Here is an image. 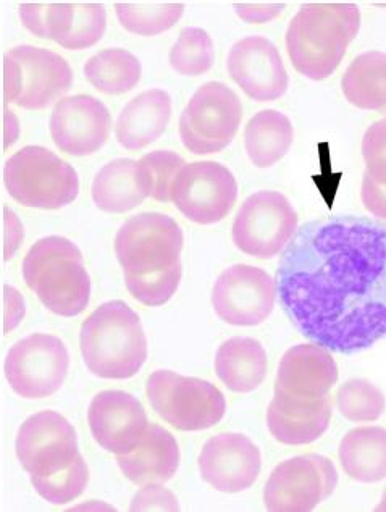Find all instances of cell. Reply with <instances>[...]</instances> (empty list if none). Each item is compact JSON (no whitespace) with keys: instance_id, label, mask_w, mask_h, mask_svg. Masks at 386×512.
<instances>
[{"instance_id":"1f68e13d","label":"cell","mask_w":386,"mask_h":512,"mask_svg":"<svg viewBox=\"0 0 386 512\" xmlns=\"http://www.w3.org/2000/svg\"><path fill=\"white\" fill-rule=\"evenodd\" d=\"M168 60L173 70L180 75H204L214 67V41L202 28H185L173 44Z\"/></svg>"},{"instance_id":"52a82bcc","label":"cell","mask_w":386,"mask_h":512,"mask_svg":"<svg viewBox=\"0 0 386 512\" xmlns=\"http://www.w3.org/2000/svg\"><path fill=\"white\" fill-rule=\"evenodd\" d=\"M73 70L57 52L17 46L4 57V105L42 110L72 88Z\"/></svg>"},{"instance_id":"60d3db41","label":"cell","mask_w":386,"mask_h":512,"mask_svg":"<svg viewBox=\"0 0 386 512\" xmlns=\"http://www.w3.org/2000/svg\"><path fill=\"white\" fill-rule=\"evenodd\" d=\"M236 13L241 20L248 23H267V21L277 18L285 9V4H270V2H259V4H235Z\"/></svg>"},{"instance_id":"7a4b0ae2","label":"cell","mask_w":386,"mask_h":512,"mask_svg":"<svg viewBox=\"0 0 386 512\" xmlns=\"http://www.w3.org/2000/svg\"><path fill=\"white\" fill-rule=\"evenodd\" d=\"M361 30L356 4H304L286 31V51L294 70L309 80L322 81L335 73Z\"/></svg>"},{"instance_id":"ee69618b","label":"cell","mask_w":386,"mask_h":512,"mask_svg":"<svg viewBox=\"0 0 386 512\" xmlns=\"http://www.w3.org/2000/svg\"><path fill=\"white\" fill-rule=\"evenodd\" d=\"M377 511H386V490L385 493H383L382 501H380V504H378Z\"/></svg>"},{"instance_id":"6da1fadb","label":"cell","mask_w":386,"mask_h":512,"mask_svg":"<svg viewBox=\"0 0 386 512\" xmlns=\"http://www.w3.org/2000/svg\"><path fill=\"white\" fill-rule=\"evenodd\" d=\"M275 283L307 340L340 354L372 348L386 338V223L354 215L304 223Z\"/></svg>"},{"instance_id":"4dcf8cb0","label":"cell","mask_w":386,"mask_h":512,"mask_svg":"<svg viewBox=\"0 0 386 512\" xmlns=\"http://www.w3.org/2000/svg\"><path fill=\"white\" fill-rule=\"evenodd\" d=\"M120 25L128 33L138 36H156L177 25L185 13L180 2H117L115 4Z\"/></svg>"},{"instance_id":"d590c367","label":"cell","mask_w":386,"mask_h":512,"mask_svg":"<svg viewBox=\"0 0 386 512\" xmlns=\"http://www.w3.org/2000/svg\"><path fill=\"white\" fill-rule=\"evenodd\" d=\"M123 277H125L126 290L138 303L147 307L164 306L173 298V294L177 293L180 286L181 264L162 272L143 273V275L123 273Z\"/></svg>"},{"instance_id":"e575fe53","label":"cell","mask_w":386,"mask_h":512,"mask_svg":"<svg viewBox=\"0 0 386 512\" xmlns=\"http://www.w3.org/2000/svg\"><path fill=\"white\" fill-rule=\"evenodd\" d=\"M88 482V464L81 454L67 469H63L57 474L47 475V477L31 475L34 490L41 498L52 504L72 503L83 495L84 490L88 487Z\"/></svg>"},{"instance_id":"83f0119b","label":"cell","mask_w":386,"mask_h":512,"mask_svg":"<svg viewBox=\"0 0 386 512\" xmlns=\"http://www.w3.org/2000/svg\"><path fill=\"white\" fill-rule=\"evenodd\" d=\"M293 139V123L278 110H262L244 130V147L252 164L259 168L272 167L282 160Z\"/></svg>"},{"instance_id":"484cf974","label":"cell","mask_w":386,"mask_h":512,"mask_svg":"<svg viewBox=\"0 0 386 512\" xmlns=\"http://www.w3.org/2000/svg\"><path fill=\"white\" fill-rule=\"evenodd\" d=\"M93 201L97 209L107 214H126L147 199L138 160L115 159L97 172L93 181Z\"/></svg>"},{"instance_id":"836d02e7","label":"cell","mask_w":386,"mask_h":512,"mask_svg":"<svg viewBox=\"0 0 386 512\" xmlns=\"http://www.w3.org/2000/svg\"><path fill=\"white\" fill-rule=\"evenodd\" d=\"M185 160L173 151H154L138 160L139 177L147 198L172 202L173 181L185 167Z\"/></svg>"},{"instance_id":"cb8c5ba5","label":"cell","mask_w":386,"mask_h":512,"mask_svg":"<svg viewBox=\"0 0 386 512\" xmlns=\"http://www.w3.org/2000/svg\"><path fill=\"white\" fill-rule=\"evenodd\" d=\"M107 30V12L97 2L51 4L49 39L68 51H83L101 41Z\"/></svg>"},{"instance_id":"44dd1931","label":"cell","mask_w":386,"mask_h":512,"mask_svg":"<svg viewBox=\"0 0 386 512\" xmlns=\"http://www.w3.org/2000/svg\"><path fill=\"white\" fill-rule=\"evenodd\" d=\"M338 382V366L332 353L320 345L293 346L283 354L275 387L304 399L328 396Z\"/></svg>"},{"instance_id":"e0dca14e","label":"cell","mask_w":386,"mask_h":512,"mask_svg":"<svg viewBox=\"0 0 386 512\" xmlns=\"http://www.w3.org/2000/svg\"><path fill=\"white\" fill-rule=\"evenodd\" d=\"M227 70L231 80L257 102L277 101L290 84L280 51L262 36L236 42L228 52Z\"/></svg>"},{"instance_id":"7c38bea8","label":"cell","mask_w":386,"mask_h":512,"mask_svg":"<svg viewBox=\"0 0 386 512\" xmlns=\"http://www.w3.org/2000/svg\"><path fill=\"white\" fill-rule=\"evenodd\" d=\"M338 485L335 464L322 454H303L278 464L265 483V508L307 512L332 496Z\"/></svg>"},{"instance_id":"d4e9b609","label":"cell","mask_w":386,"mask_h":512,"mask_svg":"<svg viewBox=\"0 0 386 512\" xmlns=\"http://www.w3.org/2000/svg\"><path fill=\"white\" fill-rule=\"evenodd\" d=\"M267 353L252 338H231L215 354V372L220 382L235 393H251L267 377Z\"/></svg>"},{"instance_id":"3957f363","label":"cell","mask_w":386,"mask_h":512,"mask_svg":"<svg viewBox=\"0 0 386 512\" xmlns=\"http://www.w3.org/2000/svg\"><path fill=\"white\" fill-rule=\"evenodd\" d=\"M80 348L86 369L107 380L135 377L147 361L143 324L123 301L104 303L84 320Z\"/></svg>"},{"instance_id":"ab89813d","label":"cell","mask_w":386,"mask_h":512,"mask_svg":"<svg viewBox=\"0 0 386 512\" xmlns=\"http://www.w3.org/2000/svg\"><path fill=\"white\" fill-rule=\"evenodd\" d=\"M2 214H4V261H10L15 256V252L20 249L25 231L17 214L9 207H2Z\"/></svg>"},{"instance_id":"8fae6325","label":"cell","mask_w":386,"mask_h":512,"mask_svg":"<svg viewBox=\"0 0 386 512\" xmlns=\"http://www.w3.org/2000/svg\"><path fill=\"white\" fill-rule=\"evenodd\" d=\"M296 231L298 214L285 194L259 191L243 202L231 238L244 254L270 259L288 246Z\"/></svg>"},{"instance_id":"4316f807","label":"cell","mask_w":386,"mask_h":512,"mask_svg":"<svg viewBox=\"0 0 386 512\" xmlns=\"http://www.w3.org/2000/svg\"><path fill=\"white\" fill-rule=\"evenodd\" d=\"M340 462L348 477L362 483L386 479V429L357 427L340 443Z\"/></svg>"},{"instance_id":"d6a6232c","label":"cell","mask_w":386,"mask_h":512,"mask_svg":"<svg viewBox=\"0 0 386 512\" xmlns=\"http://www.w3.org/2000/svg\"><path fill=\"white\" fill-rule=\"evenodd\" d=\"M336 408L351 422H375L385 412L386 399L374 383L366 378H353L336 393Z\"/></svg>"},{"instance_id":"f1b7e54d","label":"cell","mask_w":386,"mask_h":512,"mask_svg":"<svg viewBox=\"0 0 386 512\" xmlns=\"http://www.w3.org/2000/svg\"><path fill=\"white\" fill-rule=\"evenodd\" d=\"M341 89L357 109L386 112V54L369 51L346 68Z\"/></svg>"},{"instance_id":"b9f144b4","label":"cell","mask_w":386,"mask_h":512,"mask_svg":"<svg viewBox=\"0 0 386 512\" xmlns=\"http://www.w3.org/2000/svg\"><path fill=\"white\" fill-rule=\"evenodd\" d=\"M4 333L12 332L25 317V301L20 291L4 285Z\"/></svg>"},{"instance_id":"8d00e7d4","label":"cell","mask_w":386,"mask_h":512,"mask_svg":"<svg viewBox=\"0 0 386 512\" xmlns=\"http://www.w3.org/2000/svg\"><path fill=\"white\" fill-rule=\"evenodd\" d=\"M366 173L386 191V117L367 128L362 139Z\"/></svg>"},{"instance_id":"8992f818","label":"cell","mask_w":386,"mask_h":512,"mask_svg":"<svg viewBox=\"0 0 386 512\" xmlns=\"http://www.w3.org/2000/svg\"><path fill=\"white\" fill-rule=\"evenodd\" d=\"M147 399L160 419L181 432H201L219 424L227 401L214 383L157 370L146 382Z\"/></svg>"},{"instance_id":"2e32d148","label":"cell","mask_w":386,"mask_h":512,"mask_svg":"<svg viewBox=\"0 0 386 512\" xmlns=\"http://www.w3.org/2000/svg\"><path fill=\"white\" fill-rule=\"evenodd\" d=\"M49 130L52 141L63 154L91 156L107 143L112 115L99 99L88 94L63 97L55 104Z\"/></svg>"},{"instance_id":"7bdbcfd3","label":"cell","mask_w":386,"mask_h":512,"mask_svg":"<svg viewBox=\"0 0 386 512\" xmlns=\"http://www.w3.org/2000/svg\"><path fill=\"white\" fill-rule=\"evenodd\" d=\"M18 136H20V122L17 115L4 105V151L17 143Z\"/></svg>"},{"instance_id":"5bb4252c","label":"cell","mask_w":386,"mask_h":512,"mask_svg":"<svg viewBox=\"0 0 386 512\" xmlns=\"http://www.w3.org/2000/svg\"><path fill=\"white\" fill-rule=\"evenodd\" d=\"M15 453L28 474H57L80 456L75 427L59 412H38L21 424Z\"/></svg>"},{"instance_id":"603a6c76","label":"cell","mask_w":386,"mask_h":512,"mask_svg":"<svg viewBox=\"0 0 386 512\" xmlns=\"http://www.w3.org/2000/svg\"><path fill=\"white\" fill-rule=\"evenodd\" d=\"M170 118V94L164 89H147L123 107L115 123V136L128 151H141L164 135Z\"/></svg>"},{"instance_id":"ffe728a7","label":"cell","mask_w":386,"mask_h":512,"mask_svg":"<svg viewBox=\"0 0 386 512\" xmlns=\"http://www.w3.org/2000/svg\"><path fill=\"white\" fill-rule=\"evenodd\" d=\"M332 420V398H296L273 388L267 409V427L272 437L288 446L309 445L322 438Z\"/></svg>"},{"instance_id":"ac0fdd59","label":"cell","mask_w":386,"mask_h":512,"mask_svg":"<svg viewBox=\"0 0 386 512\" xmlns=\"http://www.w3.org/2000/svg\"><path fill=\"white\" fill-rule=\"evenodd\" d=\"M88 422L97 445L117 456L135 450L151 425L141 401L120 390L97 393L89 404Z\"/></svg>"},{"instance_id":"277c9868","label":"cell","mask_w":386,"mask_h":512,"mask_svg":"<svg viewBox=\"0 0 386 512\" xmlns=\"http://www.w3.org/2000/svg\"><path fill=\"white\" fill-rule=\"evenodd\" d=\"M23 280L52 314L76 317L88 307L91 278L83 254L63 236L36 241L23 259Z\"/></svg>"},{"instance_id":"ba28073f","label":"cell","mask_w":386,"mask_h":512,"mask_svg":"<svg viewBox=\"0 0 386 512\" xmlns=\"http://www.w3.org/2000/svg\"><path fill=\"white\" fill-rule=\"evenodd\" d=\"M243 120V102L219 81L202 84L180 117V138L193 154H215L230 146Z\"/></svg>"},{"instance_id":"7402d4cb","label":"cell","mask_w":386,"mask_h":512,"mask_svg":"<svg viewBox=\"0 0 386 512\" xmlns=\"http://www.w3.org/2000/svg\"><path fill=\"white\" fill-rule=\"evenodd\" d=\"M117 464L126 479L139 487L164 485L180 467V446L162 425L151 424L135 450L117 456Z\"/></svg>"},{"instance_id":"5b68a950","label":"cell","mask_w":386,"mask_h":512,"mask_svg":"<svg viewBox=\"0 0 386 512\" xmlns=\"http://www.w3.org/2000/svg\"><path fill=\"white\" fill-rule=\"evenodd\" d=\"M4 185L18 204L31 209H62L80 194L75 168L41 146L23 147L7 160Z\"/></svg>"},{"instance_id":"f546056e","label":"cell","mask_w":386,"mask_h":512,"mask_svg":"<svg viewBox=\"0 0 386 512\" xmlns=\"http://www.w3.org/2000/svg\"><path fill=\"white\" fill-rule=\"evenodd\" d=\"M143 67L126 49H104L84 63V76L99 93L122 96L138 86Z\"/></svg>"},{"instance_id":"30bf717a","label":"cell","mask_w":386,"mask_h":512,"mask_svg":"<svg viewBox=\"0 0 386 512\" xmlns=\"http://www.w3.org/2000/svg\"><path fill=\"white\" fill-rule=\"evenodd\" d=\"M70 354L59 336L33 333L17 341L5 357L4 374L18 396L42 399L63 387Z\"/></svg>"},{"instance_id":"d6986e66","label":"cell","mask_w":386,"mask_h":512,"mask_svg":"<svg viewBox=\"0 0 386 512\" xmlns=\"http://www.w3.org/2000/svg\"><path fill=\"white\" fill-rule=\"evenodd\" d=\"M202 479L222 493H240L261 474V451L243 433L210 438L198 459Z\"/></svg>"},{"instance_id":"f35d334b","label":"cell","mask_w":386,"mask_h":512,"mask_svg":"<svg viewBox=\"0 0 386 512\" xmlns=\"http://www.w3.org/2000/svg\"><path fill=\"white\" fill-rule=\"evenodd\" d=\"M49 9H51V4H47V2L21 4L18 7L21 23L34 36L49 39Z\"/></svg>"},{"instance_id":"9a60e30c","label":"cell","mask_w":386,"mask_h":512,"mask_svg":"<svg viewBox=\"0 0 386 512\" xmlns=\"http://www.w3.org/2000/svg\"><path fill=\"white\" fill-rule=\"evenodd\" d=\"M277 283L265 270L236 264L223 270L212 290L215 314L235 327H256L275 307Z\"/></svg>"},{"instance_id":"74e56055","label":"cell","mask_w":386,"mask_h":512,"mask_svg":"<svg viewBox=\"0 0 386 512\" xmlns=\"http://www.w3.org/2000/svg\"><path fill=\"white\" fill-rule=\"evenodd\" d=\"M131 511H178L177 496L162 485H146L131 501Z\"/></svg>"},{"instance_id":"4fadbf2b","label":"cell","mask_w":386,"mask_h":512,"mask_svg":"<svg viewBox=\"0 0 386 512\" xmlns=\"http://www.w3.org/2000/svg\"><path fill=\"white\" fill-rule=\"evenodd\" d=\"M236 199L235 175L217 162L186 164L173 181V204L186 219L198 225H214L225 219Z\"/></svg>"},{"instance_id":"9c48e42d","label":"cell","mask_w":386,"mask_h":512,"mask_svg":"<svg viewBox=\"0 0 386 512\" xmlns=\"http://www.w3.org/2000/svg\"><path fill=\"white\" fill-rule=\"evenodd\" d=\"M185 236L172 217L144 212L123 223L115 236V254L123 273L162 272L180 264Z\"/></svg>"}]
</instances>
